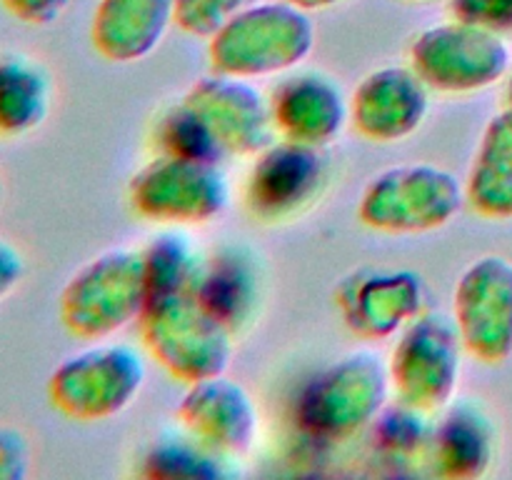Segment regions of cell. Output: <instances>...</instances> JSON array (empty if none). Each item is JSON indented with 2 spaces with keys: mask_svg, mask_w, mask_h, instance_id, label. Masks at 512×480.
Listing matches in <instances>:
<instances>
[{
  "mask_svg": "<svg viewBox=\"0 0 512 480\" xmlns=\"http://www.w3.org/2000/svg\"><path fill=\"white\" fill-rule=\"evenodd\" d=\"M313 48V18L288 0H260L208 38L210 70L248 80L290 73Z\"/></svg>",
  "mask_w": 512,
  "mask_h": 480,
  "instance_id": "cell-1",
  "label": "cell"
},
{
  "mask_svg": "<svg viewBox=\"0 0 512 480\" xmlns=\"http://www.w3.org/2000/svg\"><path fill=\"white\" fill-rule=\"evenodd\" d=\"M138 325L150 355L183 383H195L230 368L235 333L195 290L150 298Z\"/></svg>",
  "mask_w": 512,
  "mask_h": 480,
  "instance_id": "cell-2",
  "label": "cell"
},
{
  "mask_svg": "<svg viewBox=\"0 0 512 480\" xmlns=\"http://www.w3.org/2000/svg\"><path fill=\"white\" fill-rule=\"evenodd\" d=\"M150 300L143 250L108 248L80 265L60 290V320L73 335L105 340L143 315Z\"/></svg>",
  "mask_w": 512,
  "mask_h": 480,
  "instance_id": "cell-3",
  "label": "cell"
},
{
  "mask_svg": "<svg viewBox=\"0 0 512 480\" xmlns=\"http://www.w3.org/2000/svg\"><path fill=\"white\" fill-rule=\"evenodd\" d=\"M390 370L375 350H353L308 380L295 405L298 425L320 440H348L388 405Z\"/></svg>",
  "mask_w": 512,
  "mask_h": 480,
  "instance_id": "cell-4",
  "label": "cell"
},
{
  "mask_svg": "<svg viewBox=\"0 0 512 480\" xmlns=\"http://www.w3.org/2000/svg\"><path fill=\"white\" fill-rule=\"evenodd\" d=\"M465 203V185L448 168L403 163L370 178L358 200V218L378 233L420 235L445 228Z\"/></svg>",
  "mask_w": 512,
  "mask_h": 480,
  "instance_id": "cell-5",
  "label": "cell"
},
{
  "mask_svg": "<svg viewBox=\"0 0 512 480\" xmlns=\"http://www.w3.org/2000/svg\"><path fill=\"white\" fill-rule=\"evenodd\" d=\"M145 385V360L133 345L95 343L68 355L48 378L55 410L93 423L123 413Z\"/></svg>",
  "mask_w": 512,
  "mask_h": 480,
  "instance_id": "cell-6",
  "label": "cell"
},
{
  "mask_svg": "<svg viewBox=\"0 0 512 480\" xmlns=\"http://www.w3.org/2000/svg\"><path fill=\"white\" fill-rule=\"evenodd\" d=\"M138 215L165 225H203L230 203V183L220 163L158 153L128 183Z\"/></svg>",
  "mask_w": 512,
  "mask_h": 480,
  "instance_id": "cell-7",
  "label": "cell"
},
{
  "mask_svg": "<svg viewBox=\"0 0 512 480\" xmlns=\"http://www.w3.org/2000/svg\"><path fill=\"white\" fill-rule=\"evenodd\" d=\"M410 65L430 90L450 95L478 93L505 78L510 48L503 35L453 18L430 25L413 40Z\"/></svg>",
  "mask_w": 512,
  "mask_h": 480,
  "instance_id": "cell-8",
  "label": "cell"
},
{
  "mask_svg": "<svg viewBox=\"0 0 512 480\" xmlns=\"http://www.w3.org/2000/svg\"><path fill=\"white\" fill-rule=\"evenodd\" d=\"M465 345L458 325L443 313L410 320L390 353L388 370L395 395L420 410H440L455 398Z\"/></svg>",
  "mask_w": 512,
  "mask_h": 480,
  "instance_id": "cell-9",
  "label": "cell"
},
{
  "mask_svg": "<svg viewBox=\"0 0 512 480\" xmlns=\"http://www.w3.org/2000/svg\"><path fill=\"white\" fill-rule=\"evenodd\" d=\"M453 320L465 353L500 365L512 355V263L503 255L473 260L455 283Z\"/></svg>",
  "mask_w": 512,
  "mask_h": 480,
  "instance_id": "cell-10",
  "label": "cell"
},
{
  "mask_svg": "<svg viewBox=\"0 0 512 480\" xmlns=\"http://www.w3.org/2000/svg\"><path fill=\"white\" fill-rule=\"evenodd\" d=\"M330 168L323 148L280 138L255 153L245 183V205L265 223L305 213L323 195Z\"/></svg>",
  "mask_w": 512,
  "mask_h": 480,
  "instance_id": "cell-11",
  "label": "cell"
},
{
  "mask_svg": "<svg viewBox=\"0 0 512 480\" xmlns=\"http://www.w3.org/2000/svg\"><path fill=\"white\" fill-rule=\"evenodd\" d=\"M185 103L205 120L210 133L228 155H255L273 143L275 128L270 100L258 85L238 75L210 70L190 83Z\"/></svg>",
  "mask_w": 512,
  "mask_h": 480,
  "instance_id": "cell-12",
  "label": "cell"
},
{
  "mask_svg": "<svg viewBox=\"0 0 512 480\" xmlns=\"http://www.w3.org/2000/svg\"><path fill=\"white\" fill-rule=\"evenodd\" d=\"M335 305L358 338H390L425 313V283L405 268H360L340 280Z\"/></svg>",
  "mask_w": 512,
  "mask_h": 480,
  "instance_id": "cell-13",
  "label": "cell"
},
{
  "mask_svg": "<svg viewBox=\"0 0 512 480\" xmlns=\"http://www.w3.org/2000/svg\"><path fill=\"white\" fill-rule=\"evenodd\" d=\"M175 415L180 428L233 460L253 448L260 430V410L250 390L225 373L188 383Z\"/></svg>",
  "mask_w": 512,
  "mask_h": 480,
  "instance_id": "cell-14",
  "label": "cell"
},
{
  "mask_svg": "<svg viewBox=\"0 0 512 480\" xmlns=\"http://www.w3.org/2000/svg\"><path fill=\"white\" fill-rule=\"evenodd\" d=\"M428 113L430 88L410 63L370 70L350 95V125L373 143L410 138Z\"/></svg>",
  "mask_w": 512,
  "mask_h": 480,
  "instance_id": "cell-15",
  "label": "cell"
},
{
  "mask_svg": "<svg viewBox=\"0 0 512 480\" xmlns=\"http://www.w3.org/2000/svg\"><path fill=\"white\" fill-rule=\"evenodd\" d=\"M275 135L298 143H333L350 123V98L343 85L320 70H290L268 95Z\"/></svg>",
  "mask_w": 512,
  "mask_h": 480,
  "instance_id": "cell-16",
  "label": "cell"
},
{
  "mask_svg": "<svg viewBox=\"0 0 512 480\" xmlns=\"http://www.w3.org/2000/svg\"><path fill=\"white\" fill-rule=\"evenodd\" d=\"M498 450V428L478 398H458L443 405L430 430L428 455L440 478L473 480L490 470Z\"/></svg>",
  "mask_w": 512,
  "mask_h": 480,
  "instance_id": "cell-17",
  "label": "cell"
},
{
  "mask_svg": "<svg viewBox=\"0 0 512 480\" xmlns=\"http://www.w3.org/2000/svg\"><path fill=\"white\" fill-rule=\"evenodd\" d=\"M170 25L175 0H98L90 40L110 63H138L163 43Z\"/></svg>",
  "mask_w": 512,
  "mask_h": 480,
  "instance_id": "cell-18",
  "label": "cell"
},
{
  "mask_svg": "<svg viewBox=\"0 0 512 480\" xmlns=\"http://www.w3.org/2000/svg\"><path fill=\"white\" fill-rule=\"evenodd\" d=\"M195 293L233 333L253 320L263 298L258 260L240 248H225L205 258Z\"/></svg>",
  "mask_w": 512,
  "mask_h": 480,
  "instance_id": "cell-19",
  "label": "cell"
},
{
  "mask_svg": "<svg viewBox=\"0 0 512 480\" xmlns=\"http://www.w3.org/2000/svg\"><path fill=\"white\" fill-rule=\"evenodd\" d=\"M465 198L483 218H512V105L485 125L465 180Z\"/></svg>",
  "mask_w": 512,
  "mask_h": 480,
  "instance_id": "cell-20",
  "label": "cell"
},
{
  "mask_svg": "<svg viewBox=\"0 0 512 480\" xmlns=\"http://www.w3.org/2000/svg\"><path fill=\"white\" fill-rule=\"evenodd\" d=\"M53 80L43 63L25 53H0V135H28L45 123Z\"/></svg>",
  "mask_w": 512,
  "mask_h": 480,
  "instance_id": "cell-21",
  "label": "cell"
},
{
  "mask_svg": "<svg viewBox=\"0 0 512 480\" xmlns=\"http://www.w3.org/2000/svg\"><path fill=\"white\" fill-rule=\"evenodd\" d=\"M233 458L208 448L180 428L165 433L150 445L143 458V475L158 480H220L233 475Z\"/></svg>",
  "mask_w": 512,
  "mask_h": 480,
  "instance_id": "cell-22",
  "label": "cell"
},
{
  "mask_svg": "<svg viewBox=\"0 0 512 480\" xmlns=\"http://www.w3.org/2000/svg\"><path fill=\"white\" fill-rule=\"evenodd\" d=\"M140 250H143L150 298L195 290L205 258L188 235L180 230H165L150 238V243Z\"/></svg>",
  "mask_w": 512,
  "mask_h": 480,
  "instance_id": "cell-23",
  "label": "cell"
},
{
  "mask_svg": "<svg viewBox=\"0 0 512 480\" xmlns=\"http://www.w3.org/2000/svg\"><path fill=\"white\" fill-rule=\"evenodd\" d=\"M155 140H158L160 153L210 160V163L225 160L223 148L218 145L215 135L210 133L205 120L183 98L160 115L158 125H155Z\"/></svg>",
  "mask_w": 512,
  "mask_h": 480,
  "instance_id": "cell-24",
  "label": "cell"
},
{
  "mask_svg": "<svg viewBox=\"0 0 512 480\" xmlns=\"http://www.w3.org/2000/svg\"><path fill=\"white\" fill-rule=\"evenodd\" d=\"M370 428H373L375 448L390 458H410L418 450H428L430 430H433L425 420V410L403 400H398V405H385Z\"/></svg>",
  "mask_w": 512,
  "mask_h": 480,
  "instance_id": "cell-25",
  "label": "cell"
},
{
  "mask_svg": "<svg viewBox=\"0 0 512 480\" xmlns=\"http://www.w3.org/2000/svg\"><path fill=\"white\" fill-rule=\"evenodd\" d=\"M255 3L260 0H175V25L193 38L208 40Z\"/></svg>",
  "mask_w": 512,
  "mask_h": 480,
  "instance_id": "cell-26",
  "label": "cell"
},
{
  "mask_svg": "<svg viewBox=\"0 0 512 480\" xmlns=\"http://www.w3.org/2000/svg\"><path fill=\"white\" fill-rule=\"evenodd\" d=\"M450 15L498 35L512 33V0H450Z\"/></svg>",
  "mask_w": 512,
  "mask_h": 480,
  "instance_id": "cell-27",
  "label": "cell"
},
{
  "mask_svg": "<svg viewBox=\"0 0 512 480\" xmlns=\"http://www.w3.org/2000/svg\"><path fill=\"white\" fill-rule=\"evenodd\" d=\"M30 443L13 425H0V480H23L30 473Z\"/></svg>",
  "mask_w": 512,
  "mask_h": 480,
  "instance_id": "cell-28",
  "label": "cell"
},
{
  "mask_svg": "<svg viewBox=\"0 0 512 480\" xmlns=\"http://www.w3.org/2000/svg\"><path fill=\"white\" fill-rule=\"evenodd\" d=\"M13 18L28 25H50L68 10L70 0H0Z\"/></svg>",
  "mask_w": 512,
  "mask_h": 480,
  "instance_id": "cell-29",
  "label": "cell"
},
{
  "mask_svg": "<svg viewBox=\"0 0 512 480\" xmlns=\"http://www.w3.org/2000/svg\"><path fill=\"white\" fill-rule=\"evenodd\" d=\"M25 275V258L13 243L0 238V300L13 293Z\"/></svg>",
  "mask_w": 512,
  "mask_h": 480,
  "instance_id": "cell-30",
  "label": "cell"
},
{
  "mask_svg": "<svg viewBox=\"0 0 512 480\" xmlns=\"http://www.w3.org/2000/svg\"><path fill=\"white\" fill-rule=\"evenodd\" d=\"M288 3L298 5V8L308 10V13H315V10H325V8H333V5L343 3V0H288Z\"/></svg>",
  "mask_w": 512,
  "mask_h": 480,
  "instance_id": "cell-31",
  "label": "cell"
},
{
  "mask_svg": "<svg viewBox=\"0 0 512 480\" xmlns=\"http://www.w3.org/2000/svg\"><path fill=\"white\" fill-rule=\"evenodd\" d=\"M508 100H510L508 105H512V75H510V83H508Z\"/></svg>",
  "mask_w": 512,
  "mask_h": 480,
  "instance_id": "cell-32",
  "label": "cell"
},
{
  "mask_svg": "<svg viewBox=\"0 0 512 480\" xmlns=\"http://www.w3.org/2000/svg\"><path fill=\"white\" fill-rule=\"evenodd\" d=\"M418 3H423V0H418Z\"/></svg>",
  "mask_w": 512,
  "mask_h": 480,
  "instance_id": "cell-33",
  "label": "cell"
}]
</instances>
